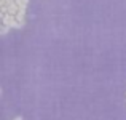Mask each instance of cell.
Listing matches in <instances>:
<instances>
[{
  "instance_id": "obj_1",
  "label": "cell",
  "mask_w": 126,
  "mask_h": 120,
  "mask_svg": "<svg viewBox=\"0 0 126 120\" xmlns=\"http://www.w3.org/2000/svg\"><path fill=\"white\" fill-rule=\"evenodd\" d=\"M16 120H21V119H19V117H18V119H16Z\"/></svg>"
}]
</instances>
